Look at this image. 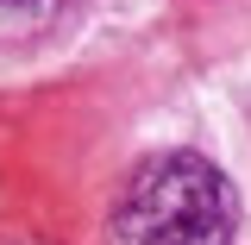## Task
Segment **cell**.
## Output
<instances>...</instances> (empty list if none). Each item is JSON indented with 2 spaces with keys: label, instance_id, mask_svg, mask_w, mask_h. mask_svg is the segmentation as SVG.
Segmentation results:
<instances>
[{
  "label": "cell",
  "instance_id": "cell-1",
  "mask_svg": "<svg viewBox=\"0 0 251 245\" xmlns=\"http://www.w3.org/2000/svg\"><path fill=\"white\" fill-rule=\"evenodd\" d=\"M232 189L207 157L163 151L132 170L113 201V245H232Z\"/></svg>",
  "mask_w": 251,
  "mask_h": 245
},
{
  "label": "cell",
  "instance_id": "cell-2",
  "mask_svg": "<svg viewBox=\"0 0 251 245\" xmlns=\"http://www.w3.org/2000/svg\"><path fill=\"white\" fill-rule=\"evenodd\" d=\"M50 0H0V13H44Z\"/></svg>",
  "mask_w": 251,
  "mask_h": 245
}]
</instances>
